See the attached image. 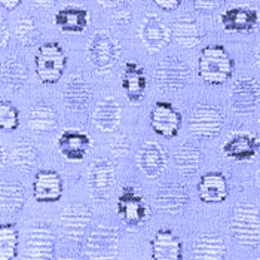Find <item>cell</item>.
<instances>
[{"label":"cell","mask_w":260,"mask_h":260,"mask_svg":"<svg viewBox=\"0 0 260 260\" xmlns=\"http://www.w3.org/2000/svg\"><path fill=\"white\" fill-rule=\"evenodd\" d=\"M256 60H257V64H259L260 67V43L259 46H257V49H256Z\"/></svg>","instance_id":"ee69618b"},{"label":"cell","mask_w":260,"mask_h":260,"mask_svg":"<svg viewBox=\"0 0 260 260\" xmlns=\"http://www.w3.org/2000/svg\"><path fill=\"white\" fill-rule=\"evenodd\" d=\"M150 126L164 139H174L181 126V113L167 101H158L150 112Z\"/></svg>","instance_id":"5bb4252c"},{"label":"cell","mask_w":260,"mask_h":260,"mask_svg":"<svg viewBox=\"0 0 260 260\" xmlns=\"http://www.w3.org/2000/svg\"><path fill=\"white\" fill-rule=\"evenodd\" d=\"M57 27L62 33L79 35L83 33L89 22V12L80 6H64L54 17Z\"/></svg>","instance_id":"d4e9b609"},{"label":"cell","mask_w":260,"mask_h":260,"mask_svg":"<svg viewBox=\"0 0 260 260\" xmlns=\"http://www.w3.org/2000/svg\"><path fill=\"white\" fill-rule=\"evenodd\" d=\"M189 192L179 181H167L160 184L155 193V204L160 213L181 214L189 205Z\"/></svg>","instance_id":"7c38bea8"},{"label":"cell","mask_w":260,"mask_h":260,"mask_svg":"<svg viewBox=\"0 0 260 260\" xmlns=\"http://www.w3.org/2000/svg\"><path fill=\"white\" fill-rule=\"evenodd\" d=\"M2 8L8 9V11H14L15 8H18L21 5V0H0Z\"/></svg>","instance_id":"60d3db41"},{"label":"cell","mask_w":260,"mask_h":260,"mask_svg":"<svg viewBox=\"0 0 260 260\" xmlns=\"http://www.w3.org/2000/svg\"><path fill=\"white\" fill-rule=\"evenodd\" d=\"M257 187H259V192H260V168H259V171H257Z\"/></svg>","instance_id":"f6af8a7d"},{"label":"cell","mask_w":260,"mask_h":260,"mask_svg":"<svg viewBox=\"0 0 260 260\" xmlns=\"http://www.w3.org/2000/svg\"><path fill=\"white\" fill-rule=\"evenodd\" d=\"M20 232L14 223L0 226V260H14L18 254Z\"/></svg>","instance_id":"836d02e7"},{"label":"cell","mask_w":260,"mask_h":260,"mask_svg":"<svg viewBox=\"0 0 260 260\" xmlns=\"http://www.w3.org/2000/svg\"><path fill=\"white\" fill-rule=\"evenodd\" d=\"M232 238L242 247H256L260 242V210L248 202L234 207L229 221Z\"/></svg>","instance_id":"7a4b0ae2"},{"label":"cell","mask_w":260,"mask_h":260,"mask_svg":"<svg viewBox=\"0 0 260 260\" xmlns=\"http://www.w3.org/2000/svg\"><path fill=\"white\" fill-rule=\"evenodd\" d=\"M198 195L205 204H219L226 201L229 195V184L223 173H205L198 181Z\"/></svg>","instance_id":"cb8c5ba5"},{"label":"cell","mask_w":260,"mask_h":260,"mask_svg":"<svg viewBox=\"0 0 260 260\" xmlns=\"http://www.w3.org/2000/svg\"><path fill=\"white\" fill-rule=\"evenodd\" d=\"M27 123L35 134H48L58 126V113L51 104L39 103L30 110Z\"/></svg>","instance_id":"f1b7e54d"},{"label":"cell","mask_w":260,"mask_h":260,"mask_svg":"<svg viewBox=\"0 0 260 260\" xmlns=\"http://www.w3.org/2000/svg\"><path fill=\"white\" fill-rule=\"evenodd\" d=\"M92 220L91 210L83 204H70L60 214V229L66 240L78 244L83 240Z\"/></svg>","instance_id":"8fae6325"},{"label":"cell","mask_w":260,"mask_h":260,"mask_svg":"<svg viewBox=\"0 0 260 260\" xmlns=\"http://www.w3.org/2000/svg\"><path fill=\"white\" fill-rule=\"evenodd\" d=\"M119 231L109 224H97L83 245V254L88 260H110L118 254Z\"/></svg>","instance_id":"5b68a950"},{"label":"cell","mask_w":260,"mask_h":260,"mask_svg":"<svg viewBox=\"0 0 260 260\" xmlns=\"http://www.w3.org/2000/svg\"><path fill=\"white\" fill-rule=\"evenodd\" d=\"M259 125H260V119H259Z\"/></svg>","instance_id":"7dc6e473"},{"label":"cell","mask_w":260,"mask_h":260,"mask_svg":"<svg viewBox=\"0 0 260 260\" xmlns=\"http://www.w3.org/2000/svg\"><path fill=\"white\" fill-rule=\"evenodd\" d=\"M259 259H260V250H259Z\"/></svg>","instance_id":"bcb514c9"},{"label":"cell","mask_w":260,"mask_h":260,"mask_svg":"<svg viewBox=\"0 0 260 260\" xmlns=\"http://www.w3.org/2000/svg\"><path fill=\"white\" fill-rule=\"evenodd\" d=\"M67 66L64 49L57 42H46L40 45L35 57L36 75L42 83L54 85L61 79Z\"/></svg>","instance_id":"3957f363"},{"label":"cell","mask_w":260,"mask_h":260,"mask_svg":"<svg viewBox=\"0 0 260 260\" xmlns=\"http://www.w3.org/2000/svg\"><path fill=\"white\" fill-rule=\"evenodd\" d=\"M120 55V45L107 30H97L86 45V58L99 70H107L116 64Z\"/></svg>","instance_id":"52a82bcc"},{"label":"cell","mask_w":260,"mask_h":260,"mask_svg":"<svg viewBox=\"0 0 260 260\" xmlns=\"http://www.w3.org/2000/svg\"><path fill=\"white\" fill-rule=\"evenodd\" d=\"M86 180L91 197L99 202H106L115 183V167L106 158H95L89 164Z\"/></svg>","instance_id":"30bf717a"},{"label":"cell","mask_w":260,"mask_h":260,"mask_svg":"<svg viewBox=\"0 0 260 260\" xmlns=\"http://www.w3.org/2000/svg\"><path fill=\"white\" fill-rule=\"evenodd\" d=\"M192 257L193 260H224V241L217 234H202L193 244Z\"/></svg>","instance_id":"83f0119b"},{"label":"cell","mask_w":260,"mask_h":260,"mask_svg":"<svg viewBox=\"0 0 260 260\" xmlns=\"http://www.w3.org/2000/svg\"><path fill=\"white\" fill-rule=\"evenodd\" d=\"M153 260H181L183 244L180 238L170 229H159L150 241Z\"/></svg>","instance_id":"603a6c76"},{"label":"cell","mask_w":260,"mask_h":260,"mask_svg":"<svg viewBox=\"0 0 260 260\" xmlns=\"http://www.w3.org/2000/svg\"><path fill=\"white\" fill-rule=\"evenodd\" d=\"M39 158V150L38 147L28 140V139H18L12 144L11 150H9V159L11 164L20 170L22 173H28L31 171Z\"/></svg>","instance_id":"4dcf8cb0"},{"label":"cell","mask_w":260,"mask_h":260,"mask_svg":"<svg viewBox=\"0 0 260 260\" xmlns=\"http://www.w3.org/2000/svg\"><path fill=\"white\" fill-rule=\"evenodd\" d=\"M15 36L24 46L33 45L39 36V28H38L36 20L30 15H24L22 18H20L15 25Z\"/></svg>","instance_id":"e575fe53"},{"label":"cell","mask_w":260,"mask_h":260,"mask_svg":"<svg viewBox=\"0 0 260 260\" xmlns=\"http://www.w3.org/2000/svg\"><path fill=\"white\" fill-rule=\"evenodd\" d=\"M193 6L200 11H210V9H213V8H216L217 6V2H193Z\"/></svg>","instance_id":"ab89813d"},{"label":"cell","mask_w":260,"mask_h":260,"mask_svg":"<svg viewBox=\"0 0 260 260\" xmlns=\"http://www.w3.org/2000/svg\"><path fill=\"white\" fill-rule=\"evenodd\" d=\"M122 88L126 99L133 104H139L144 99L147 89V76L140 64L129 61L123 66Z\"/></svg>","instance_id":"7402d4cb"},{"label":"cell","mask_w":260,"mask_h":260,"mask_svg":"<svg viewBox=\"0 0 260 260\" xmlns=\"http://www.w3.org/2000/svg\"><path fill=\"white\" fill-rule=\"evenodd\" d=\"M221 152L235 160H251L260 152V140L248 133H235L224 141Z\"/></svg>","instance_id":"ffe728a7"},{"label":"cell","mask_w":260,"mask_h":260,"mask_svg":"<svg viewBox=\"0 0 260 260\" xmlns=\"http://www.w3.org/2000/svg\"><path fill=\"white\" fill-rule=\"evenodd\" d=\"M116 210L120 220L129 229L143 226L150 217V208L144 197L133 186H125L116 201Z\"/></svg>","instance_id":"8992f818"},{"label":"cell","mask_w":260,"mask_h":260,"mask_svg":"<svg viewBox=\"0 0 260 260\" xmlns=\"http://www.w3.org/2000/svg\"><path fill=\"white\" fill-rule=\"evenodd\" d=\"M153 3L164 11H176L181 5V0H155Z\"/></svg>","instance_id":"f35d334b"},{"label":"cell","mask_w":260,"mask_h":260,"mask_svg":"<svg viewBox=\"0 0 260 260\" xmlns=\"http://www.w3.org/2000/svg\"><path fill=\"white\" fill-rule=\"evenodd\" d=\"M192 78L190 67L179 57H167L159 61L155 70V80L160 89L174 92L183 89Z\"/></svg>","instance_id":"ba28073f"},{"label":"cell","mask_w":260,"mask_h":260,"mask_svg":"<svg viewBox=\"0 0 260 260\" xmlns=\"http://www.w3.org/2000/svg\"><path fill=\"white\" fill-rule=\"evenodd\" d=\"M55 253V234L48 223L35 224L24 242V260H51Z\"/></svg>","instance_id":"9c48e42d"},{"label":"cell","mask_w":260,"mask_h":260,"mask_svg":"<svg viewBox=\"0 0 260 260\" xmlns=\"http://www.w3.org/2000/svg\"><path fill=\"white\" fill-rule=\"evenodd\" d=\"M64 192V181L54 170H40L33 179V197L38 202H57Z\"/></svg>","instance_id":"e0dca14e"},{"label":"cell","mask_w":260,"mask_h":260,"mask_svg":"<svg viewBox=\"0 0 260 260\" xmlns=\"http://www.w3.org/2000/svg\"><path fill=\"white\" fill-rule=\"evenodd\" d=\"M25 205V189L21 183L2 184V210L5 214H18Z\"/></svg>","instance_id":"d6a6232c"},{"label":"cell","mask_w":260,"mask_h":260,"mask_svg":"<svg viewBox=\"0 0 260 260\" xmlns=\"http://www.w3.org/2000/svg\"><path fill=\"white\" fill-rule=\"evenodd\" d=\"M0 126L5 131H15L20 126V112L11 101H0Z\"/></svg>","instance_id":"d590c367"},{"label":"cell","mask_w":260,"mask_h":260,"mask_svg":"<svg viewBox=\"0 0 260 260\" xmlns=\"http://www.w3.org/2000/svg\"><path fill=\"white\" fill-rule=\"evenodd\" d=\"M137 167L149 179H156L167 168L165 150L156 141H146L137 153Z\"/></svg>","instance_id":"d6986e66"},{"label":"cell","mask_w":260,"mask_h":260,"mask_svg":"<svg viewBox=\"0 0 260 260\" xmlns=\"http://www.w3.org/2000/svg\"><path fill=\"white\" fill-rule=\"evenodd\" d=\"M202 155L201 150L192 143H183L174 153V167L184 177H192L198 173Z\"/></svg>","instance_id":"1f68e13d"},{"label":"cell","mask_w":260,"mask_h":260,"mask_svg":"<svg viewBox=\"0 0 260 260\" xmlns=\"http://www.w3.org/2000/svg\"><path fill=\"white\" fill-rule=\"evenodd\" d=\"M92 120L97 128L106 133L115 131L120 123V106L113 97H107L101 100L94 112H92Z\"/></svg>","instance_id":"f546056e"},{"label":"cell","mask_w":260,"mask_h":260,"mask_svg":"<svg viewBox=\"0 0 260 260\" xmlns=\"http://www.w3.org/2000/svg\"><path fill=\"white\" fill-rule=\"evenodd\" d=\"M112 20L116 25H128L131 22V9H129V5L126 3H122L118 2L115 3V8L112 9Z\"/></svg>","instance_id":"8d00e7d4"},{"label":"cell","mask_w":260,"mask_h":260,"mask_svg":"<svg viewBox=\"0 0 260 260\" xmlns=\"http://www.w3.org/2000/svg\"><path fill=\"white\" fill-rule=\"evenodd\" d=\"M128 149H129V139L125 134H122V133L116 134V137L110 141V144H109L110 153L113 156H116V158L125 156V153L128 152Z\"/></svg>","instance_id":"74e56055"},{"label":"cell","mask_w":260,"mask_h":260,"mask_svg":"<svg viewBox=\"0 0 260 260\" xmlns=\"http://www.w3.org/2000/svg\"><path fill=\"white\" fill-rule=\"evenodd\" d=\"M235 61L221 45H208L201 51L198 73L205 83L219 86L232 78Z\"/></svg>","instance_id":"6da1fadb"},{"label":"cell","mask_w":260,"mask_h":260,"mask_svg":"<svg viewBox=\"0 0 260 260\" xmlns=\"http://www.w3.org/2000/svg\"><path fill=\"white\" fill-rule=\"evenodd\" d=\"M259 11L251 6L229 8L220 15V22L224 30L235 33H250L259 24Z\"/></svg>","instance_id":"ac0fdd59"},{"label":"cell","mask_w":260,"mask_h":260,"mask_svg":"<svg viewBox=\"0 0 260 260\" xmlns=\"http://www.w3.org/2000/svg\"><path fill=\"white\" fill-rule=\"evenodd\" d=\"M173 36L181 48L192 49L198 46L204 36L201 24L190 15H181L173 24Z\"/></svg>","instance_id":"4316f807"},{"label":"cell","mask_w":260,"mask_h":260,"mask_svg":"<svg viewBox=\"0 0 260 260\" xmlns=\"http://www.w3.org/2000/svg\"><path fill=\"white\" fill-rule=\"evenodd\" d=\"M94 97V88L91 82L82 75H75L67 80L64 91H62V100L64 104L73 110V112H82L85 110Z\"/></svg>","instance_id":"2e32d148"},{"label":"cell","mask_w":260,"mask_h":260,"mask_svg":"<svg viewBox=\"0 0 260 260\" xmlns=\"http://www.w3.org/2000/svg\"><path fill=\"white\" fill-rule=\"evenodd\" d=\"M92 146V140L86 133L67 129L62 131L57 140L58 152L67 160H82Z\"/></svg>","instance_id":"44dd1931"},{"label":"cell","mask_w":260,"mask_h":260,"mask_svg":"<svg viewBox=\"0 0 260 260\" xmlns=\"http://www.w3.org/2000/svg\"><path fill=\"white\" fill-rule=\"evenodd\" d=\"M0 30H2V46H6L8 39H9V33H8V28H6V24H5V21H2Z\"/></svg>","instance_id":"b9f144b4"},{"label":"cell","mask_w":260,"mask_h":260,"mask_svg":"<svg viewBox=\"0 0 260 260\" xmlns=\"http://www.w3.org/2000/svg\"><path fill=\"white\" fill-rule=\"evenodd\" d=\"M28 80V67L25 61L18 55H12L2 64V82L6 89L12 92H20L24 89Z\"/></svg>","instance_id":"484cf974"},{"label":"cell","mask_w":260,"mask_h":260,"mask_svg":"<svg viewBox=\"0 0 260 260\" xmlns=\"http://www.w3.org/2000/svg\"><path fill=\"white\" fill-rule=\"evenodd\" d=\"M224 123V115L214 104L200 103L189 116V131L200 140H213L220 134Z\"/></svg>","instance_id":"277c9868"},{"label":"cell","mask_w":260,"mask_h":260,"mask_svg":"<svg viewBox=\"0 0 260 260\" xmlns=\"http://www.w3.org/2000/svg\"><path fill=\"white\" fill-rule=\"evenodd\" d=\"M139 36L144 48L150 52H158L167 45H170L173 31L156 14H146L139 28Z\"/></svg>","instance_id":"4fadbf2b"},{"label":"cell","mask_w":260,"mask_h":260,"mask_svg":"<svg viewBox=\"0 0 260 260\" xmlns=\"http://www.w3.org/2000/svg\"><path fill=\"white\" fill-rule=\"evenodd\" d=\"M231 107L238 113H251L260 101V85L253 78H240L231 89Z\"/></svg>","instance_id":"9a60e30c"},{"label":"cell","mask_w":260,"mask_h":260,"mask_svg":"<svg viewBox=\"0 0 260 260\" xmlns=\"http://www.w3.org/2000/svg\"><path fill=\"white\" fill-rule=\"evenodd\" d=\"M9 160V152L6 150V147H2V165H6Z\"/></svg>","instance_id":"7bdbcfd3"}]
</instances>
